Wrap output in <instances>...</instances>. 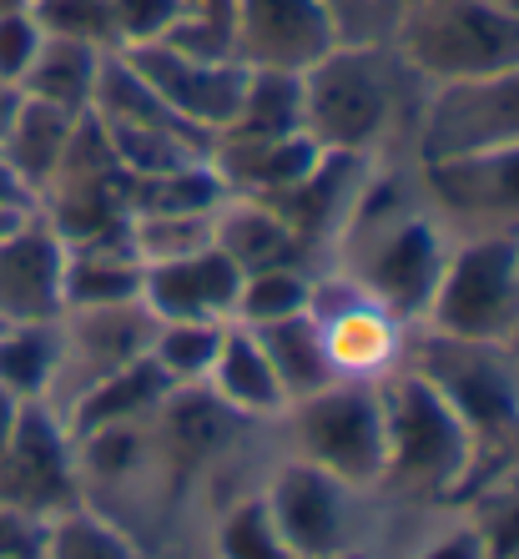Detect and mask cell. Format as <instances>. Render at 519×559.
<instances>
[{
  "mask_svg": "<svg viewBox=\"0 0 519 559\" xmlns=\"http://www.w3.org/2000/svg\"><path fill=\"white\" fill-rule=\"evenodd\" d=\"M323 146L312 142L308 131L293 136H252V142H212L208 162L217 171V182L227 187V197H273L283 187H293L303 171L318 162Z\"/></svg>",
  "mask_w": 519,
  "mask_h": 559,
  "instance_id": "cell-22",
  "label": "cell"
},
{
  "mask_svg": "<svg viewBox=\"0 0 519 559\" xmlns=\"http://www.w3.org/2000/svg\"><path fill=\"white\" fill-rule=\"evenodd\" d=\"M66 248L40 212L21 217L0 237V323H56L66 312L61 293Z\"/></svg>",
  "mask_w": 519,
  "mask_h": 559,
  "instance_id": "cell-18",
  "label": "cell"
},
{
  "mask_svg": "<svg viewBox=\"0 0 519 559\" xmlns=\"http://www.w3.org/2000/svg\"><path fill=\"white\" fill-rule=\"evenodd\" d=\"M378 399H384L378 489L399 499H424V504H459L474 474V439L459 424V414L409 364L378 378Z\"/></svg>",
  "mask_w": 519,
  "mask_h": 559,
  "instance_id": "cell-4",
  "label": "cell"
},
{
  "mask_svg": "<svg viewBox=\"0 0 519 559\" xmlns=\"http://www.w3.org/2000/svg\"><path fill=\"white\" fill-rule=\"evenodd\" d=\"M389 46L424 86H449L519 66V21L489 0H414L393 21Z\"/></svg>",
  "mask_w": 519,
  "mask_h": 559,
  "instance_id": "cell-5",
  "label": "cell"
},
{
  "mask_svg": "<svg viewBox=\"0 0 519 559\" xmlns=\"http://www.w3.org/2000/svg\"><path fill=\"white\" fill-rule=\"evenodd\" d=\"M61 368V318L56 323H0V389L21 404H46Z\"/></svg>",
  "mask_w": 519,
  "mask_h": 559,
  "instance_id": "cell-29",
  "label": "cell"
},
{
  "mask_svg": "<svg viewBox=\"0 0 519 559\" xmlns=\"http://www.w3.org/2000/svg\"><path fill=\"white\" fill-rule=\"evenodd\" d=\"M92 117H96V127L106 131V142H111L117 162L127 167V177H152V171L202 162L212 146L202 131L187 127V121L121 61V51L106 56Z\"/></svg>",
  "mask_w": 519,
  "mask_h": 559,
  "instance_id": "cell-8",
  "label": "cell"
},
{
  "mask_svg": "<svg viewBox=\"0 0 519 559\" xmlns=\"http://www.w3.org/2000/svg\"><path fill=\"white\" fill-rule=\"evenodd\" d=\"M252 333H258L262 353H268V364H273L278 383H283L287 404L328 389V383H338L333 364H328V348H323V333H318V323H312V312H293V318L262 323V328H252Z\"/></svg>",
  "mask_w": 519,
  "mask_h": 559,
  "instance_id": "cell-28",
  "label": "cell"
},
{
  "mask_svg": "<svg viewBox=\"0 0 519 559\" xmlns=\"http://www.w3.org/2000/svg\"><path fill=\"white\" fill-rule=\"evenodd\" d=\"M102 5L111 11V26H117L121 51L146 46V40H162L172 26H177V15H182L177 0H102Z\"/></svg>",
  "mask_w": 519,
  "mask_h": 559,
  "instance_id": "cell-37",
  "label": "cell"
},
{
  "mask_svg": "<svg viewBox=\"0 0 519 559\" xmlns=\"http://www.w3.org/2000/svg\"><path fill=\"white\" fill-rule=\"evenodd\" d=\"M237 283H243V273L212 242V248L187 252V258L146 262L142 308L156 323H233Z\"/></svg>",
  "mask_w": 519,
  "mask_h": 559,
  "instance_id": "cell-19",
  "label": "cell"
},
{
  "mask_svg": "<svg viewBox=\"0 0 519 559\" xmlns=\"http://www.w3.org/2000/svg\"><path fill=\"white\" fill-rule=\"evenodd\" d=\"M489 5H494V11H505L509 21H519V0H489Z\"/></svg>",
  "mask_w": 519,
  "mask_h": 559,
  "instance_id": "cell-48",
  "label": "cell"
},
{
  "mask_svg": "<svg viewBox=\"0 0 519 559\" xmlns=\"http://www.w3.org/2000/svg\"><path fill=\"white\" fill-rule=\"evenodd\" d=\"M46 559H142V549L117 520H106L102 509H92V499H86V504L66 509V514L51 520Z\"/></svg>",
  "mask_w": 519,
  "mask_h": 559,
  "instance_id": "cell-33",
  "label": "cell"
},
{
  "mask_svg": "<svg viewBox=\"0 0 519 559\" xmlns=\"http://www.w3.org/2000/svg\"><path fill=\"white\" fill-rule=\"evenodd\" d=\"M378 5H384V11H389L393 21H399V11H409V5H414V0H378Z\"/></svg>",
  "mask_w": 519,
  "mask_h": 559,
  "instance_id": "cell-49",
  "label": "cell"
},
{
  "mask_svg": "<svg viewBox=\"0 0 519 559\" xmlns=\"http://www.w3.org/2000/svg\"><path fill=\"white\" fill-rule=\"evenodd\" d=\"M26 217H31V212H26ZM15 222H21V212H0V237H5V233H11V227H15Z\"/></svg>",
  "mask_w": 519,
  "mask_h": 559,
  "instance_id": "cell-50",
  "label": "cell"
},
{
  "mask_svg": "<svg viewBox=\"0 0 519 559\" xmlns=\"http://www.w3.org/2000/svg\"><path fill=\"white\" fill-rule=\"evenodd\" d=\"M15 106H21V92H15V86H5V81H0V136H5V127H11Z\"/></svg>",
  "mask_w": 519,
  "mask_h": 559,
  "instance_id": "cell-46",
  "label": "cell"
},
{
  "mask_svg": "<svg viewBox=\"0 0 519 559\" xmlns=\"http://www.w3.org/2000/svg\"><path fill=\"white\" fill-rule=\"evenodd\" d=\"M499 353H505V364H509V378H515V389H519V323L505 333V343H499Z\"/></svg>",
  "mask_w": 519,
  "mask_h": 559,
  "instance_id": "cell-45",
  "label": "cell"
},
{
  "mask_svg": "<svg viewBox=\"0 0 519 559\" xmlns=\"http://www.w3.org/2000/svg\"><path fill=\"white\" fill-rule=\"evenodd\" d=\"M187 21H208V26L233 31V0H177Z\"/></svg>",
  "mask_w": 519,
  "mask_h": 559,
  "instance_id": "cell-43",
  "label": "cell"
},
{
  "mask_svg": "<svg viewBox=\"0 0 519 559\" xmlns=\"http://www.w3.org/2000/svg\"><path fill=\"white\" fill-rule=\"evenodd\" d=\"M343 40L328 0H233V51L243 66L308 71Z\"/></svg>",
  "mask_w": 519,
  "mask_h": 559,
  "instance_id": "cell-16",
  "label": "cell"
},
{
  "mask_svg": "<svg viewBox=\"0 0 519 559\" xmlns=\"http://www.w3.org/2000/svg\"><path fill=\"white\" fill-rule=\"evenodd\" d=\"M21 408H26V404H21L11 389H0V443L11 439V429H15V418H21Z\"/></svg>",
  "mask_w": 519,
  "mask_h": 559,
  "instance_id": "cell-44",
  "label": "cell"
},
{
  "mask_svg": "<svg viewBox=\"0 0 519 559\" xmlns=\"http://www.w3.org/2000/svg\"><path fill=\"white\" fill-rule=\"evenodd\" d=\"M312 273L318 267H262V273H243L233 323L262 328V323H278V318H293V312H308Z\"/></svg>",
  "mask_w": 519,
  "mask_h": 559,
  "instance_id": "cell-34",
  "label": "cell"
},
{
  "mask_svg": "<svg viewBox=\"0 0 519 559\" xmlns=\"http://www.w3.org/2000/svg\"><path fill=\"white\" fill-rule=\"evenodd\" d=\"M121 61H127L187 127L202 131L208 142L233 121L237 102H243V86H247V66L237 61V56H197V51L172 46V40L131 46V51H121Z\"/></svg>",
  "mask_w": 519,
  "mask_h": 559,
  "instance_id": "cell-14",
  "label": "cell"
},
{
  "mask_svg": "<svg viewBox=\"0 0 519 559\" xmlns=\"http://www.w3.org/2000/svg\"><path fill=\"white\" fill-rule=\"evenodd\" d=\"M459 504H464V524L474 530L484 559H519V464L469 489Z\"/></svg>",
  "mask_w": 519,
  "mask_h": 559,
  "instance_id": "cell-31",
  "label": "cell"
},
{
  "mask_svg": "<svg viewBox=\"0 0 519 559\" xmlns=\"http://www.w3.org/2000/svg\"><path fill=\"white\" fill-rule=\"evenodd\" d=\"M142 277H146V262H142V252L131 248V227L127 233H117V237L76 242V248H66V267H61L66 308H111V302H137L142 298Z\"/></svg>",
  "mask_w": 519,
  "mask_h": 559,
  "instance_id": "cell-23",
  "label": "cell"
},
{
  "mask_svg": "<svg viewBox=\"0 0 519 559\" xmlns=\"http://www.w3.org/2000/svg\"><path fill=\"white\" fill-rule=\"evenodd\" d=\"M424 81L399 61L389 40H338L303 71V131L323 152L384 162L399 136L414 142Z\"/></svg>",
  "mask_w": 519,
  "mask_h": 559,
  "instance_id": "cell-2",
  "label": "cell"
},
{
  "mask_svg": "<svg viewBox=\"0 0 519 559\" xmlns=\"http://www.w3.org/2000/svg\"><path fill=\"white\" fill-rule=\"evenodd\" d=\"M208 559H298V555L283 539L273 509H268V499L258 489V495L233 499L217 514L212 539H208Z\"/></svg>",
  "mask_w": 519,
  "mask_h": 559,
  "instance_id": "cell-30",
  "label": "cell"
},
{
  "mask_svg": "<svg viewBox=\"0 0 519 559\" xmlns=\"http://www.w3.org/2000/svg\"><path fill=\"white\" fill-rule=\"evenodd\" d=\"M403 364L455 408L459 424L474 439L469 489H480L484 479L519 464V389L509 378L499 343H464V338H444V333L414 328L409 348H403Z\"/></svg>",
  "mask_w": 519,
  "mask_h": 559,
  "instance_id": "cell-3",
  "label": "cell"
},
{
  "mask_svg": "<svg viewBox=\"0 0 519 559\" xmlns=\"http://www.w3.org/2000/svg\"><path fill=\"white\" fill-rule=\"evenodd\" d=\"M414 177L449 237H474V233L519 237V146L444 156V162H414Z\"/></svg>",
  "mask_w": 519,
  "mask_h": 559,
  "instance_id": "cell-13",
  "label": "cell"
},
{
  "mask_svg": "<svg viewBox=\"0 0 519 559\" xmlns=\"http://www.w3.org/2000/svg\"><path fill=\"white\" fill-rule=\"evenodd\" d=\"M338 559H368V549H358V555H338Z\"/></svg>",
  "mask_w": 519,
  "mask_h": 559,
  "instance_id": "cell-51",
  "label": "cell"
},
{
  "mask_svg": "<svg viewBox=\"0 0 519 559\" xmlns=\"http://www.w3.org/2000/svg\"><path fill=\"white\" fill-rule=\"evenodd\" d=\"M374 167H378L374 156L318 152V162L303 171L298 182L273 192V197H262V202H268L318 258H328L338 233H343V222H349V212L358 207V197H364Z\"/></svg>",
  "mask_w": 519,
  "mask_h": 559,
  "instance_id": "cell-17",
  "label": "cell"
},
{
  "mask_svg": "<svg viewBox=\"0 0 519 559\" xmlns=\"http://www.w3.org/2000/svg\"><path fill=\"white\" fill-rule=\"evenodd\" d=\"M519 323V237L474 233L449 237V258L434 283L424 323L428 333L464 343H505Z\"/></svg>",
  "mask_w": 519,
  "mask_h": 559,
  "instance_id": "cell-7",
  "label": "cell"
},
{
  "mask_svg": "<svg viewBox=\"0 0 519 559\" xmlns=\"http://www.w3.org/2000/svg\"><path fill=\"white\" fill-rule=\"evenodd\" d=\"M273 429L283 433L287 459L318 464L338 479H349L353 489L378 495V479H384V399H378V383L338 378L308 399H293L273 418Z\"/></svg>",
  "mask_w": 519,
  "mask_h": 559,
  "instance_id": "cell-6",
  "label": "cell"
},
{
  "mask_svg": "<svg viewBox=\"0 0 519 559\" xmlns=\"http://www.w3.org/2000/svg\"><path fill=\"white\" fill-rule=\"evenodd\" d=\"M444 258H449V233L418 192V177L378 162L328 252V267H338L378 308L418 328Z\"/></svg>",
  "mask_w": 519,
  "mask_h": 559,
  "instance_id": "cell-1",
  "label": "cell"
},
{
  "mask_svg": "<svg viewBox=\"0 0 519 559\" xmlns=\"http://www.w3.org/2000/svg\"><path fill=\"white\" fill-rule=\"evenodd\" d=\"M76 127H81L76 111H61V106H46V102H36V96H21L11 127L0 136V152H5V162L21 171V182L36 197H40V187L51 182L56 162L66 156Z\"/></svg>",
  "mask_w": 519,
  "mask_h": 559,
  "instance_id": "cell-26",
  "label": "cell"
},
{
  "mask_svg": "<svg viewBox=\"0 0 519 559\" xmlns=\"http://www.w3.org/2000/svg\"><path fill=\"white\" fill-rule=\"evenodd\" d=\"M156 318L137 302H111V308H66L61 312V368H56V389L46 404L61 414L66 404H76L86 389H96L102 378L117 368L137 364L152 343Z\"/></svg>",
  "mask_w": 519,
  "mask_h": 559,
  "instance_id": "cell-15",
  "label": "cell"
},
{
  "mask_svg": "<svg viewBox=\"0 0 519 559\" xmlns=\"http://www.w3.org/2000/svg\"><path fill=\"white\" fill-rule=\"evenodd\" d=\"M414 559H484V549H480V539H474V530L459 520L455 530H444L439 539H428Z\"/></svg>",
  "mask_w": 519,
  "mask_h": 559,
  "instance_id": "cell-41",
  "label": "cell"
},
{
  "mask_svg": "<svg viewBox=\"0 0 519 559\" xmlns=\"http://www.w3.org/2000/svg\"><path fill=\"white\" fill-rule=\"evenodd\" d=\"M338 15V31L343 40H389L393 15L378 5V0H328Z\"/></svg>",
  "mask_w": 519,
  "mask_h": 559,
  "instance_id": "cell-40",
  "label": "cell"
},
{
  "mask_svg": "<svg viewBox=\"0 0 519 559\" xmlns=\"http://www.w3.org/2000/svg\"><path fill=\"white\" fill-rule=\"evenodd\" d=\"M40 0H0V15H11V11H36Z\"/></svg>",
  "mask_w": 519,
  "mask_h": 559,
  "instance_id": "cell-47",
  "label": "cell"
},
{
  "mask_svg": "<svg viewBox=\"0 0 519 559\" xmlns=\"http://www.w3.org/2000/svg\"><path fill=\"white\" fill-rule=\"evenodd\" d=\"M499 146H519V66L449 86H424L409 142L414 162L499 152Z\"/></svg>",
  "mask_w": 519,
  "mask_h": 559,
  "instance_id": "cell-10",
  "label": "cell"
},
{
  "mask_svg": "<svg viewBox=\"0 0 519 559\" xmlns=\"http://www.w3.org/2000/svg\"><path fill=\"white\" fill-rule=\"evenodd\" d=\"M308 312L318 323V333H323L328 364H333L338 378L378 383V378H389L403 364L414 323H403L389 308H378L374 298H364L338 267H318L312 273Z\"/></svg>",
  "mask_w": 519,
  "mask_h": 559,
  "instance_id": "cell-12",
  "label": "cell"
},
{
  "mask_svg": "<svg viewBox=\"0 0 519 559\" xmlns=\"http://www.w3.org/2000/svg\"><path fill=\"white\" fill-rule=\"evenodd\" d=\"M212 242L233 258L237 273H262V267H328L318 252L303 242L283 217L258 197H227L212 217Z\"/></svg>",
  "mask_w": 519,
  "mask_h": 559,
  "instance_id": "cell-20",
  "label": "cell"
},
{
  "mask_svg": "<svg viewBox=\"0 0 519 559\" xmlns=\"http://www.w3.org/2000/svg\"><path fill=\"white\" fill-rule=\"evenodd\" d=\"M106 56L111 51L86 46V40L46 36L36 61H31V71H26V81H21V96H36V102H46V106H61V111L86 117L96 102V86H102Z\"/></svg>",
  "mask_w": 519,
  "mask_h": 559,
  "instance_id": "cell-25",
  "label": "cell"
},
{
  "mask_svg": "<svg viewBox=\"0 0 519 559\" xmlns=\"http://www.w3.org/2000/svg\"><path fill=\"white\" fill-rule=\"evenodd\" d=\"M293 131H303V71L247 66L243 102L212 142H252V136H293Z\"/></svg>",
  "mask_w": 519,
  "mask_h": 559,
  "instance_id": "cell-27",
  "label": "cell"
},
{
  "mask_svg": "<svg viewBox=\"0 0 519 559\" xmlns=\"http://www.w3.org/2000/svg\"><path fill=\"white\" fill-rule=\"evenodd\" d=\"M212 217L217 212H146V217H131V248L142 252V262L202 252L212 248Z\"/></svg>",
  "mask_w": 519,
  "mask_h": 559,
  "instance_id": "cell-35",
  "label": "cell"
},
{
  "mask_svg": "<svg viewBox=\"0 0 519 559\" xmlns=\"http://www.w3.org/2000/svg\"><path fill=\"white\" fill-rule=\"evenodd\" d=\"M202 389H208L222 408H233L243 424H273L287 408V393H283V383H278L273 364H268V353H262L258 333L243 323H227L222 348H217V358H212V373Z\"/></svg>",
  "mask_w": 519,
  "mask_h": 559,
  "instance_id": "cell-21",
  "label": "cell"
},
{
  "mask_svg": "<svg viewBox=\"0 0 519 559\" xmlns=\"http://www.w3.org/2000/svg\"><path fill=\"white\" fill-rule=\"evenodd\" d=\"M0 504L26 509L36 520L86 504L76 439L51 404H26L11 439L0 443Z\"/></svg>",
  "mask_w": 519,
  "mask_h": 559,
  "instance_id": "cell-11",
  "label": "cell"
},
{
  "mask_svg": "<svg viewBox=\"0 0 519 559\" xmlns=\"http://www.w3.org/2000/svg\"><path fill=\"white\" fill-rule=\"evenodd\" d=\"M0 212H36V192H31L26 182H21V171L5 162V152H0Z\"/></svg>",
  "mask_w": 519,
  "mask_h": 559,
  "instance_id": "cell-42",
  "label": "cell"
},
{
  "mask_svg": "<svg viewBox=\"0 0 519 559\" xmlns=\"http://www.w3.org/2000/svg\"><path fill=\"white\" fill-rule=\"evenodd\" d=\"M167 393H172L167 373L142 353L137 364L117 368L96 389H86L76 404H66L61 418H66V429H71V439H81V433L117 429V424H142V418H152L156 408L167 404Z\"/></svg>",
  "mask_w": 519,
  "mask_h": 559,
  "instance_id": "cell-24",
  "label": "cell"
},
{
  "mask_svg": "<svg viewBox=\"0 0 519 559\" xmlns=\"http://www.w3.org/2000/svg\"><path fill=\"white\" fill-rule=\"evenodd\" d=\"M46 539H51V520L0 504V559H46Z\"/></svg>",
  "mask_w": 519,
  "mask_h": 559,
  "instance_id": "cell-39",
  "label": "cell"
},
{
  "mask_svg": "<svg viewBox=\"0 0 519 559\" xmlns=\"http://www.w3.org/2000/svg\"><path fill=\"white\" fill-rule=\"evenodd\" d=\"M222 333H227V323H156L146 358L167 373L172 389H192V383H208Z\"/></svg>",
  "mask_w": 519,
  "mask_h": 559,
  "instance_id": "cell-32",
  "label": "cell"
},
{
  "mask_svg": "<svg viewBox=\"0 0 519 559\" xmlns=\"http://www.w3.org/2000/svg\"><path fill=\"white\" fill-rule=\"evenodd\" d=\"M46 36H66V40H86V46H102V51H121L117 26H111V11L102 0H40L36 11Z\"/></svg>",
  "mask_w": 519,
  "mask_h": 559,
  "instance_id": "cell-36",
  "label": "cell"
},
{
  "mask_svg": "<svg viewBox=\"0 0 519 559\" xmlns=\"http://www.w3.org/2000/svg\"><path fill=\"white\" fill-rule=\"evenodd\" d=\"M262 499L298 559H338L364 549L374 489H353L318 464L283 459L262 484Z\"/></svg>",
  "mask_w": 519,
  "mask_h": 559,
  "instance_id": "cell-9",
  "label": "cell"
},
{
  "mask_svg": "<svg viewBox=\"0 0 519 559\" xmlns=\"http://www.w3.org/2000/svg\"><path fill=\"white\" fill-rule=\"evenodd\" d=\"M40 40H46V31H40V21L31 11L0 15V81H5V86L21 92V81H26L31 61H36V51H40Z\"/></svg>",
  "mask_w": 519,
  "mask_h": 559,
  "instance_id": "cell-38",
  "label": "cell"
}]
</instances>
